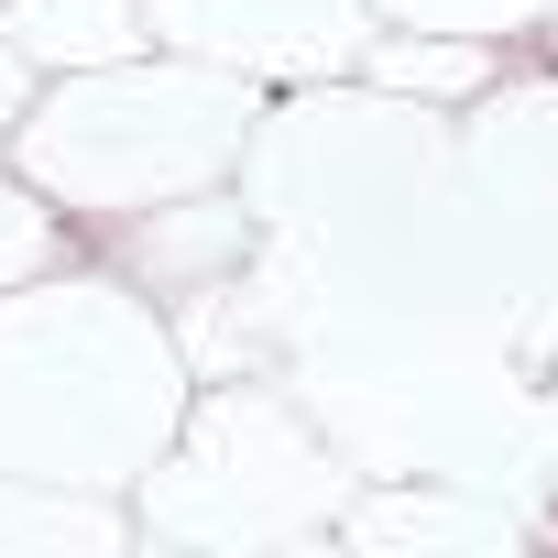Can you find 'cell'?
Masks as SVG:
<instances>
[{
	"label": "cell",
	"instance_id": "cell-11",
	"mask_svg": "<svg viewBox=\"0 0 558 558\" xmlns=\"http://www.w3.org/2000/svg\"><path fill=\"white\" fill-rule=\"evenodd\" d=\"M373 23H395V34H471V45H493V34H536V23H547V0H373Z\"/></svg>",
	"mask_w": 558,
	"mask_h": 558
},
{
	"label": "cell",
	"instance_id": "cell-8",
	"mask_svg": "<svg viewBox=\"0 0 558 558\" xmlns=\"http://www.w3.org/2000/svg\"><path fill=\"white\" fill-rule=\"evenodd\" d=\"M0 45H12L34 77H66V66H110V56H143V0H0Z\"/></svg>",
	"mask_w": 558,
	"mask_h": 558
},
{
	"label": "cell",
	"instance_id": "cell-3",
	"mask_svg": "<svg viewBox=\"0 0 558 558\" xmlns=\"http://www.w3.org/2000/svg\"><path fill=\"white\" fill-rule=\"evenodd\" d=\"M351 504V449L263 373H219L186 395L175 438L132 482V536L165 547H307Z\"/></svg>",
	"mask_w": 558,
	"mask_h": 558
},
{
	"label": "cell",
	"instance_id": "cell-12",
	"mask_svg": "<svg viewBox=\"0 0 558 558\" xmlns=\"http://www.w3.org/2000/svg\"><path fill=\"white\" fill-rule=\"evenodd\" d=\"M56 263H66V219H56V197L23 186V175H0V286L56 274Z\"/></svg>",
	"mask_w": 558,
	"mask_h": 558
},
{
	"label": "cell",
	"instance_id": "cell-9",
	"mask_svg": "<svg viewBox=\"0 0 558 558\" xmlns=\"http://www.w3.org/2000/svg\"><path fill=\"white\" fill-rule=\"evenodd\" d=\"M121 536H132L121 493H56L0 471V558H110Z\"/></svg>",
	"mask_w": 558,
	"mask_h": 558
},
{
	"label": "cell",
	"instance_id": "cell-4",
	"mask_svg": "<svg viewBox=\"0 0 558 558\" xmlns=\"http://www.w3.org/2000/svg\"><path fill=\"white\" fill-rule=\"evenodd\" d=\"M449 165L471 175L460 208H482V252L504 263V286H514V307H504L514 340L558 329V77L504 88Z\"/></svg>",
	"mask_w": 558,
	"mask_h": 558
},
{
	"label": "cell",
	"instance_id": "cell-7",
	"mask_svg": "<svg viewBox=\"0 0 558 558\" xmlns=\"http://www.w3.org/2000/svg\"><path fill=\"white\" fill-rule=\"evenodd\" d=\"M121 230H132V263L154 274V296L219 286V274H241V263H252V241H263V219H252L230 186L165 197V208H143V219H121Z\"/></svg>",
	"mask_w": 558,
	"mask_h": 558
},
{
	"label": "cell",
	"instance_id": "cell-14",
	"mask_svg": "<svg viewBox=\"0 0 558 558\" xmlns=\"http://www.w3.org/2000/svg\"><path fill=\"white\" fill-rule=\"evenodd\" d=\"M547 34H558V0H547Z\"/></svg>",
	"mask_w": 558,
	"mask_h": 558
},
{
	"label": "cell",
	"instance_id": "cell-2",
	"mask_svg": "<svg viewBox=\"0 0 558 558\" xmlns=\"http://www.w3.org/2000/svg\"><path fill=\"white\" fill-rule=\"evenodd\" d=\"M252 121H263L252 77L143 45V56H110V66L34 77V99H23V121H12L0 154H12V175L45 186L66 219H143L165 197L230 186Z\"/></svg>",
	"mask_w": 558,
	"mask_h": 558
},
{
	"label": "cell",
	"instance_id": "cell-13",
	"mask_svg": "<svg viewBox=\"0 0 558 558\" xmlns=\"http://www.w3.org/2000/svg\"><path fill=\"white\" fill-rule=\"evenodd\" d=\"M23 99H34V66L0 45V143H12V121H23Z\"/></svg>",
	"mask_w": 558,
	"mask_h": 558
},
{
	"label": "cell",
	"instance_id": "cell-6",
	"mask_svg": "<svg viewBox=\"0 0 558 558\" xmlns=\"http://www.w3.org/2000/svg\"><path fill=\"white\" fill-rule=\"evenodd\" d=\"M340 536L351 547H373V558H427V547H471V558H504L514 536H525V514L504 504V493H482V482H384V493H351L340 504Z\"/></svg>",
	"mask_w": 558,
	"mask_h": 558
},
{
	"label": "cell",
	"instance_id": "cell-5",
	"mask_svg": "<svg viewBox=\"0 0 558 558\" xmlns=\"http://www.w3.org/2000/svg\"><path fill=\"white\" fill-rule=\"evenodd\" d=\"M143 34L165 56L230 66L252 88H318V77L362 66L373 0H143Z\"/></svg>",
	"mask_w": 558,
	"mask_h": 558
},
{
	"label": "cell",
	"instance_id": "cell-1",
	"mask_svg": "<svg viewBox=\"0 0 558 558\" xmlns=\"http://www.w3.org/2000/svg\"><path fill=\"white\" fill-rule=\"evenodd\" d=\"M197 373L175 318L121 274L0 286V471L56 493H132L175 438Z\"/></svg>",
	"mask_w": 558,
	"mask_h": 558
},
{
	"label": "cell",
	"instance_id": "cell-10",
	"mask_svg": "<svg viewBox=\"0 0 558 558\" xmlns=\"http://www.w3.org/2000/svg\"><path fill=\"white\" fill-rule=\"evenodd\" d=\"M362 77L395 88V99L449 110V99H482L493 88V45H471V34H373L362 45Z\"/></svg>",
	"mask_w": 558,
	"mask_h": 558
}]
</instances>
